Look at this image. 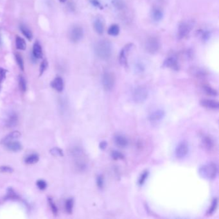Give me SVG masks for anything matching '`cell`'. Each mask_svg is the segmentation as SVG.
I'll list each match as a JSON object with an SVG mask.
<instances>
[{
    "instance_id": "6da1fadb",
    "label": "cell",
    "mask_w": 219,
    "mask_h": 219,
    "mask_svg": "<svg viewBox=\"0 0 219 219\" xmlns=\"http://www.w3.org/2000/svg\"><path fill=\"white\" fill-rule=\"evenodd\" d=\"M96 55L102 60H107L111 58L113 54V47L111 42L107 39L98 41L94 47Z\"/></svg>"
},
{
    "instance_id": "7a4b0ae2",
    "label": "cell",
    "mask_w": 219,
    "mask_h": 219,
    "mask_svg": "<svg viewBox=\"0 0 219 219\" xmlns=\"http://www.w3.org/2000/svg\"><path fill=\"white\" fill-rule=\"evenodd\" d=\"M218 174V166L216 163L210 162L203 165L199 169V174L203 179L213 180Z\"/></svg>"
},
{
    "instance_id": "3957f363",
    "label": "cell",
    "mask_w": 219,
    "mask_h": 219,
    "mask_svg": "<svg viewBox=\"0 0 219 219\" xmlns=\"http://www.w3.org/2000/svg\"><path fill=\"white\" fill-rule=\"evenodd\" d=\"M72 155L75 158L76 168L80 171H84L87 168V163L85 160V156L82 150L79 147H76L72 150Z\"/></svg>"
},
{
    "instance_id": "277c9868",
    "label": "cell",
    "mask_w": 219,
    "mask_h": 219,
    "mask_svg": "<svg viewBox=\"0 0 219 219\" xmlns=\"http://www.w3.org/2000/svg\"><path fill=\"white\" fill-rule=\"evenodd\" d=\"M195 23L192 20H187L179 23L177 30V38L181 40L189 35L193 30Z\"/></svg>"
},
{
    "instance_id": "5b68a950",
    "label": "cell",
    "mask_w": 219,
    "mask_h": 219,
    "mask_svg": "<svg viewBox=\"0 0 219 219\" xmlns=\"http://www.w3.org/2000/svg\"><path fill=\"white\" fill-rule=\"evenodd\" d=\"M149 97V91L145 86H139L135 87L132 93V99L136 104L145 102Z\"/></svg>"
},
{
    "instance_id": "8992f818",
    "label": "cell",
    "mask_w": 219,
    "mask_h": 219,
    "mask_svg": "<svg viewBox=\"0 0 219 219\" xmlns=\"http://www.w3.org/2000/svg\"><path fill=\"white\" fill-rule=\"evenodd\" d=\"M161 42L160 39L154 36L149 37L145 44L146 51L150 54H155L158 53L160 49Z\"/></svg>"
},
{
    "instance_id": "52a82bcc",
    "label": "cell",
    "mask_w": 219,
    "mask_h": 219,
    "mask_svg": "<svg viewBox=\"0 0 219 219\" xmlns=\"http://www.w3.org/2000/svg\"><path fill=\"white\" fill-rule=\"evenodd\" d=\"M102 83L106 91H111L115 85V76L110 71H105L102 75Z\"/></svg>"
},
{
    "instance_id": "ba28073f",
    "label": "cell",
    "mask_w": 219,
    "mask_h": 219,
    "mask_svg": "<svg viewBox=\"0 0 219 219\" xmlns=\"http://www.w3.org/2000/svg\"><path fill=\"white\" fill-rule=\"evenodd\" d=\"M132 46V43H128L125 45L121 50L119 54V62L121 66L126 68L128 66V57Z\"/></svg>"
},
{
    "instance_id": "9c48e42d",
    "label": "cell",
    "mask_w": 219,
    "mask_h": 219,
    "mask_svg": "<svg viewBox=\"0 0 219 219\" xmlns=\"http://www.w3.org/2000/svg\"><path fill=\"white\" fill-rule=\"evenodd\" d=\"M84 37L83 28L78 25L73 26L69 32V38L70 41L74 43L79 42Z\"/></svg>"
},
{
    "instance_id": "30bf717a",
    "label": "cell",
    "mask_w": 219,
    "mask_h": 219,
    "mask_svg": "<svg viewBox=\"0 0 219 219\" xmlns=\"http://www.w3.org/2000/svg\"><path fill=\"white\" fill-rule=\"evenodd\" d=\"M162 66L163 68H170L174 71H178L179 70V64L177 56L173 55L167 57L164 60Z\"/></svg>"
},
{
    "instance_id": "8fae6325",
    "label": "cell",
    "mask_w": 219,
    "mask_h": 219,
    "mask_svg": "<svg viewBox=\"0 0 219 219\" xmlns=\"http://www.w3.org/2000/svg\"><path fill=\"white\" fill-rule=\"evenodd\" d=\"M189 152V145L186 142L179 143L176 148L175 154L177 159L181 160L184 158Z\"/></svg>"
},
{
    "instance_id": "7c38bea8",
    "label": "cell",
    "mask_w": 219,
    "mask_h": 219,
    "mask_svg": "<svg viewBox=\"0 0 219 219\" xmlns=\"http://www.w3.org/2000/svg\"><path fill=\"white\" fill-rule=\"evenodd\" d=\"M93 28L98 34H103L105 29V20L102 15H98L95 18L93 21Z\"/></svg>"
},
{
    "instance_id": "4fadbf2b",
    "label": "cell",
    "mask_w": 219,
    "mask_h": 219,
    "mask_svg": "<svg viewBox=\"0 0 219 219\" xmlns=\"http://www.w3.org/2000/svg\"><path fill=\"white\" fill-rule=\"evenodd\" d=\"M166 113L163 109H156L150 113L148 119L150 122H158L165 117Z\"/></svg>"
},
{
    "instance_id": "5bb4252c",
    "label": "cell",
    "mask_w": 219,
    "mask_h": 219,
    "mask_svg": "<svg viewBox=\"0 0 219 219\" xmlns=\"http://www.w3.org/2000/svg\"><path fill=\"white\" fill-rule=\"evenodd\" d=\"M200 104L203 107L212 109V110H217L219 108L218 102L211 99H202L200 100Z\"/></svg>"
},
{
    "instance_id": "9a60e30c",
    "label": "cell",
    "mask_w": 219,
    "mask_h": 219,
    "mask_svg": "<svg viewBox=\"0 0 219 219\" xmlns=\"http://www.w3.org/2000/svg\"><path fill=\"white\" fill-rule=\"evenodd\" d=\"M201 142L203 147L208 150H211L215 147V142L208 135L203 134L201 136Z\"/></svg>"
},
{
    "instance_id": "2e32d148",
    "label": "cell",
    "mask_w": 219,
    "mask_h": 219,
    "mask_svg": "<svg viewBox=\"0 0 219 219\" xmlns=\"http://www.w3.org/2000/svg\"><path fill=\"white\" fill-rule=\"evenodd\" d=\"M114 142L115 144L121 148H126L129 145L127 138L122 134H116L114 137Z\"/></svg>"
},
{
    "instance_id": "e0dca14e",
    "label": "cell",
    "mask_w": 219,
    "mask_h": 219,
    "mask_svg": "<svg viewBox=\"0 0 219 219\" xmlns=\"http://www.w3.org/2000/svg\"><path fill=\"white\" fill-rule=\"evenodd\" d=\"M18 121V115L15 113H11L5 120V124L7 127H14L16 126Z\"/></svg>"
},
{
    "instance_id": "ac0fdd59",
    "label": "cell",
    "mask_w": 219,
    "mask_h": 219,
    "mask_svg": "<svg viewBox=\"0 0 219 219\" xmlns=\"http://www.w3.org/2000/svg\"><path fill=\"white\" fill-rule=\"evenodd\" d=\"M163 10L158 8V7H154L152 8L151 12V16L152 20L155 22H159L163 18Z\"/></svg>"
},
{
    "instance_id": "d6986e66",
    "label": "cell",
    "mask_w": 219,
    "mask_h": 219,
    "mask_svg": "<svg viewBox=\"0 0 219 219\" xmlns=\"http://www.w3.org/2000/svg\"><path fill=\"white\" fill-rule=\"evenodd\" d=\"M21 136V134L19 131H14L9 134H8L7 136H5L2 140V144L5 145L10 142L14 140H17L18 138H20Z\"/></svg>"
},
{
    "instance_id": "ffe728a7",
    "label": "cell",
    "mask_w": 219,
    "mask_h": 219,
    "mask_svg": "<svg viewBox=\"0 0 219 219\" xmlns=\"http://www.w3.org/2000/svg\"><path fill=\"white\" fill-rule=\"evenodd\" d=\"M52 87L59 92H61L64 89V81L63 79L60 76L56 77L51 83Z\"/></svg>"
},
{
    "instance_id": "44dd1931",
    "label": "cell",
    "mask_w": 219,
    "mask_h": 219,
    "mask_svg": "<svg viewBox=\"0 0 219 219\" xmlns=\"http://www.w3.org/2000/svg\"><path fill=\"white\" fill-rule=\"evenodd\" d=\"M5 146L8 150L12 152H18L22 149L21 144L17 140L12 141L5 144Z\"/></svg>"
},
{
    "instance_id": "7402d4cb",
    "label": "cell",
    "mask_w": 219,
    "mask_h": 219,
    "mask_svg": "<svg viewBox=\"0 0 219 219\" xmlns=\"http://www.w3.org/2000/svg\"><path fill=\"white\" fill-rule=\"evenodd\" d=\"M33 55L36 59H41L42 57V50L41 44L36 42L33 46Z\"/></svg>"
},
{
    "instance_id": "603a6c76",
    "label": "cell",
    "mask_w": 219,
    "mask_h": 219,
    "mask_svg": "<svg viewBox=\"0 0 219 219\" xmlns=\"http://www.w3.org/2000/svg\"><path fill=\"white\" fill-rule=\"evenodd\" d=\"M112 5L118 11H122L126 9V4L123 0H111Z\"/></svg>"
},
{
    "instance_id": "cb8c5ba5",
    "label": "cell",
    "mask_w": 219,
    "mask_h": 219,
    "mask_svg": "<svg viewBox=\"0 0 219 219\" xmlns=\"http://www.w3.org/2000/svg\"><path fill=\"white\" fill-rule=\"evenodd\" d=\"M197 34L199 36H200V39H202V41L206 42L208 41L210 37H211V32L209 30H199L197 31Z\"/></svg>"
},
{
    "instance_id": "d4e9b609",
    "label": "cell",
    "mask_w": 219,
    "mask_h": 219,
    "mask_svg": "<svg viewBox=\"0 0 219 219\" xmlns=\"http://www.w3.org/2000/svg\"><path fill=\"white\" fill-rule=\"evenodd\" d=\"M39 157L37 154H32L26 156L25 159V162L28 165H32L37 163L39 161Z\"/></svg>"
},
{
    "instance_id": "484cf974",
    "label": "cell",
    "mask_w": 219,
    "mask_h": 219,
    "mask_svg": "<svg viewBox=\"0 0 219 219\" xmlns=\"http://www.w3.org/2000/svg\"><path fill=\"white\" fill-rule=\"evenodd\" d=\"M120 31V28L118 25L117 24H113L109 26L107 30V33L109 36H117Z\"/></svg>"
},
{
    "instance_id": "4316f807",
    "label": "cell",
    "mask_w": 219,
    "mask_h": 219,
    "mask_svg": "<svg viewBox=\"0 0 219 219\" xmlns=\"http://www.w3.org/2000/svg\"><path fill=\"white\" fill-rule=\"evenodd\" d=\"M20 30L21 31V32L23 33V34L29 40L31 41L32 39V33L31 32V30L26 27V26L24 25H20Z\"/></svg>"
},
{
    "instance_id": "83f0119b",
    "label": "cell",
    "mask_w": 219,
    "mask_h": 219,
    "mask_svg": "<svg viewBox=\"0 0 219 219\" xmlns=\"http://www.w3.org/2000/svg\"><path fill=\"white\" fill-rule=\"evenodd\" d=\"M203 90L206 93V94H207L208 95L211 96V97H216L218 95V92L217 91L211 87V86H208V85H205L203 86L202 87Z\"/></svg>"
},
{
    "instance_id": "f1b7e54d",
    "label": "cell",
    "mask_w": 219,
    "mask_h": 219,
    "mask_svg": "<svg viewBox=\"0 0 219 219\" xmlns=\"http://www.w3.org/2000/svg\"><path fill=\"white\" fill-rule=\"evenodd\" d=\"M149 171L148 170H145L143 171L142 174L140 175L138 181V184L139 186H142L145 184V182H146L147 179L149 177Z\"/></svg>"
},
{
    "instance_id": "f546056e",
    "label": "cell",
    "mask_w": 219,
    "mask_h": 219,
    "mask_svg": "<svg viewBox=\"0 0 219 219\" xmlns=\"http://www.w3.org/2000/svg\"><path fill=\"white\" fill-rule=\"evenodd\" d=\"M15 45H16V48L21 50H25L26 47L25 41L19 36H17L16 39H15Z\"/></svg>"
},
{
    "instance_id": "4dcf8cb0",
    "label": "cell",
    "mask_w": 219,
    "mask_h": 219,
    "mask_svg": "<svg viewBox=\"0 0 219 219\" xmlns=\"http://www.w3.org/2000/svg\"><path fill=\"white\" fill-rule=\"evenodd\" d=\"M192 73L197 78H205L206 76V72L200 68H194Z\"/></svg>"
},
{
    "instance_id": "1f68e13d",
    "label": "cell",
    "mask_w": 219,
    "mask_h": 219,
    "mask_svg": "<svg viewBox=\"0 0 219 219\" xmlns=\"http://www.w3.org/2000/svg\"><path fill=\"white\" fill-rule=\"evenodd\" d=\"M73 205H74V201H73V199L72 198H70L66 201L65 210L68 213L71 214L72 213Z\"/></svg>"
},
{
    "instance_id": "d6a6232c",
    "label": "cell",
    "mask_w": 219,
    "mask_h": 219,
    "mask_svg": "<svg viewBox=\"0 0 219 219\" xmlns=\"http://www.w3.org/2000/svg\"><path fill=\"white\" fill-rule=\"evenodd\" d=\"M218 206V199L217 198H214L212 202L210 208H209L207 214L208 215H212L216 210Z\"/></svg>"
},
{
    "instance_id": "836d02e7",
    "label": "cell",
    "mask_w": 219,
    "mask_h": 219,
    "mask_svg": "<svg viewBox=\"0 0 219 219\" xmlns=\"http://www.w3.org/2000/svg\"><path fill=\"white\" fill-rule=\"evenodd\" d=\"M18 83H19V87L23 92L26 91V82L25 79V78L23 76H20L18 78Z\"/></svg>"
},
{
    "instance_id": "e575fe53",
    "label": "cell",
    "mask_w": 219,
    "mask_h": 219,
    "mask_svg": "<svg viewBox=\"0 0 219 219\" xmlns=\"http://www.w3.org/2000/svg\"><path fill=\"white\" fill-rule=\"evenodd\" d=\"M111 157L115 160H120L124 158V155L122 153L118 150H113L111 152Z\"/></svg>"
},
{
    "instance_id": "d590c367",
    "label": "cell",
    "mask_w": 219,
    "mask_h": 219,
    "mask_svg": "<svg viewBox=\"0 0 219 219\" xmlns=\"http://www.w3.org/2000/svg\"><path fill=\"white\" fill-rule=\"evenodd\" d=\"M48 203H49L50 208H51L52 212L53 213V214L57 215L58 213V208H57L56 205L55 204V202H54L53 200L52 199V198H50V197L48 198Z\"/></svg>"
},
{
    "instance_id": "8d00e7d4",
    "label": "cell",
    "mask_w": 219,
    "mask_h": 219,
    "mask_svg": "<svg viewBox=\"0 0 219 219\" xmlns=\"http://www.w3.org/2000/svg\"><path fill=\"white\" fill-rule=\"evenodd\" d=\"M50 153L53 155L56 156V157H61V156H63V152H62L61 149L57 147L51 149Z\"/></svg>"
},
{
    "instance_id": "74e56055",
    "label": "cell",
    "mask_w": 219,
    "mask_h": 219,
    "mask_svg": "<svg viewBox=\"0 0 219 219\" xmlns=\"http://www.w3.org/2000/svg\"><path fill=\"white\" fill-rule=\"evenodd\" d=\"M15 60H16V61L18 62V65L20 66V69L21 70H24V62H23L22 57L19 54H16L15 55Z\"/></svg>"
},
{
    "instance_id": "f35d334b",
    "label": "cell",
    "mask_w": 219,
    "mask_h": 219,
    "mask_svg": "<svg viewBox=\"0 0 219 219\" xmlns=\"http://www.w3.org/2000/svg\"><path fill=\"white\" fill-rule=\"evenodd\" d=\"M97 184L99 188L102 189L104 185V179L102 175H99L97 177Z\"/></svg>"
},
{
    "instance_id": "ab89813d",
    "label": "cell",
    "mask_w": 219,
    "mask_h": 219,
    "mask_svg": "<svg viewBox=\"0 0 219 219\" xmlns=\"http://www.w3.org/2000/svg\"><path fill=\"white\" fill-rule=\"evenodd\" d=\"M13 168L8 166H0V172L3 173H12L13 172Z\"/></svg>"
},
{
    "instance_id": "60d3db41",
    "label": "cell",
    "mask_w": 219,
    "mask_h": 219,
    "mask_svg": "<svg viewBox=\"0 0 219 219\" xmlns=\"http://www.w3.org/2000/svg\"><path fill=\"white\" fill-rule=\"evenodd\" d=\"M145 67L143 64L140 63V62H138L135 65V71L138 73H142L144 71Z\"/></svg>"
},
{
    "instance_id": "b9f144b4",
    "label": "cell",
    "mask_w": 219,
    "mask_h": 219,
    "mask_svg": "<svg viewBox=\"0 0 219 219\" xmlns=\"http://www.w3.org/2000/svg\"><path fill=\"white\" fill-rule=\"evenodd\" d=\"M37 186L39 188V189L41 190H44L46 188L47 184L44 180H38L37 181Z\"/></svg>"
},
{
    "instance_id": "7bdbcfd3",
    "label": "cell",
    "mask_w": 219,
    "mask_h": 219,
    "mask_svg": "<svg viewBox=\"0 0 219 219\" xmlns=\"http://www.w3.org/2000/svg\"><path fill=\"white\" fill-rule=\"evenodd\" d=\"M47 66H48V62H47L46 60H44L42 63L41 64L40 66V69H39V71H40V75H42V73L44 72V71L46 70Z\"/></svg>"
},
{
    "instance_id": "ee69618b",
    "label": "cell",
    "mask_w": 219,
    "mask_h": 219,
    "mask_svg": "<svg viewBox=\"0 0 219 219\" xmlns=\"http://www.w3.org/2000/svg\"><path fill=\"white\" fill-rule=\"evenodd\" d=\"M90 3L92 4L95 7H97L99 9L102 10L103 9V6L101 4V3L98 1V0H90Z\"/></svg>"
},
{
    "instance_id": "f6af8a7d",
    "label": "cell",
    "mask_w": 219,
    "mask_h": 219,
    "mask_svg": "<svg viewBox=\"0 0 219 219\" xmlns=\"http://www.w3.org/2000/svg\"><path fill=\"white\" fill-rule=\"evenodd\" d=\"M6 77V71L3 69L0 68V83L2 82Z\"/></svg>"
},
{
    "instance_id": "bcb514c9",
    "label": "cell",
    "mask_w": 219,
    "mask_h": 219,
    "mask_svg": "<svg viewBox=\"0 0 219 219\" xmlns=\"http://www.w3.org/2000/svg\"><path fill=\"white\" fill-rule=\"evenodd\" d=\"M107 146V142H105V141H102V142H100V143H99V147L101 150L105 149Z\"/></svg>"
},
{
    "instance_id": "7dc6e473",
    "label": "cell",
    "mask_w": 219,
    "mask_h": 219,
    "mask_svg": "<svg viewBox=\"0 0 219 219\" xmlns=\"http://www.w3.org/2000/svg\"><path fill=\"white\" fill-rule=\"evenodd\" d=\"M59 1L61 3H65V2H66V0H59Z\"/></svg>"
},
{
    "instance_id": "c3c4849f",
    "label": "cell",
    "mask_w": 219,
    "mask_h": 219,
    "mask_svg": "<svg viewBox=\"0 0 219 219\" xmlns=\"http://www.w3.org/2000/svg\"><path fill=\"white\" fill-rule=\"evenodd\" d=\"M0 44H1V40H0Z\"/></svg>"
},
{
    "instance_id": "681fc988",
    "label": "cell",
    "mask_w": 219,
    "mask_h": 219,
    "mask_svg": "<svg viewBox=\"0 0 219 219\" xmlns=\"http://www.w3.org/2000/svg\"><path fill=\"white\" fill-rule=\"evenodd\" d=\"M0 89H1V86H0Z\"/></svg>"
}]
</instances>
